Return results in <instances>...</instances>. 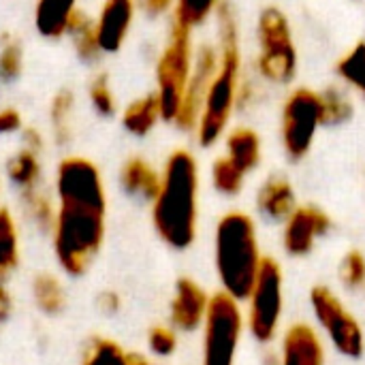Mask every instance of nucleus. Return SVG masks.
I'll use <instances>...</instances> for the list:
<instances>
[{"instance_id":"9d476101","label":"nucleus","mask_w":365,"mask_h":365,"mask_svg":"<svg viewBox=\"0 0 365 365\" xmlns=\"http://www.w3.org/2000/svg\"><path fill=\"white\" fill-rule=\"evenodd\" d=\"M321 126V96L308 88L295 90L284 103L280 122V139L291 160H302L310 152Z\"/></svg>"},{"instance_id":"ea45409f","label":"nucleus","mask_w":365,"mask_h":365,"mask_svg":"<svg viewBox=\"0 0 365 365\" xmlns=\"http://www.w3.org/2000/svg\"><path fill=\"white\" fill-rule=\"evenodd\" d=\"M21 135V145L26 148H32L36 152H43L45 150V137L38 128L34 126H24V130L19 133Z\"/></svg>"},{"instance_id":"a19ab883","label":"nucleus","mask_w":365,"mask_h":365,"mask_svg":"<svg viewBox=\"0 0 365 365\" xmlns=\"http://www.w3.org/2000/svg\"><path fill=\"white\" fill-rule=\"evenodd\" d=\"M126 365H158V361L141 351H126Z\"/></svg>"},{"instance_id":"f3484780","label":"nucleus","mask_w":365,"mask_h":365,"mask_svg":"<svg viewBox=\"0 0 365 365\" xmlns=\"http://www.w3.org/2000/svg\"><path fill=\"white\" fill-rule=\"evenodd\" d=\"M30 302L43 317H60L68 306L64 276L56 272H38L30 280Z\"/></svg>"},{"instance_id":"473e14b6","label":"nucleus","mask_w":365,"mask_h":365,"mask_svg":"<svg viewBox=\"0 0 365 365\" xmlns=\"http://www.w3.org/2000/svg\"><path fill=\"white\" fill-rule=\"evenodd\" d=\"M88 98H90V105L96 111V115H101V118L115 115L118 103H115V94H113V88H111V81H109L107 73H96L90 79Z\"/></svg>"},{"instance_id":"79ce46f5","label":"nucleus","mask_w":365,"mask_h":365,"mask_svg":"<svg viewBox=\"0 0 365 365\" xmlns=\"http://www.w3.org/2000/svg\"><path fill=\"white\" fill-rule=\"evenodd\" d=\"M0 195H2V182H0Z\"/></svg>"},{"instance_id":"a878e982","label":"nucleus","mask_w":365,"mask_h":365,"mask_svg":"<svg viewBox=\"0 0 365 365\" xmlns=\"http://www.w3.org/2000/svg\"><path fill=\"white\" fill-rule=\"evenodd\" d=\"M75 111H77V98L75 92L68 88L58 90L49 101V126L53 141L58 145H66L73 139L75 128Z\"/></svg>"},{"instance_id":"e433bc0d","label":"nucleus","mask_w":365,"mask_h":365,"mask_svg":"<svg viewBox=\"0 0 365 365\" xmlns=\"http://www.w3.org/2000/svg\"><path fill=\"white\" fill-rule=\"evenodd\" d=\"M24 130L21 111L15 107H0V135H15Z\"/></svg>"},{"instance_id":"72a5a7b5","label":"nucleus","mask_w":365,"mask_h":365,"mask_svg":"<svg viewBox=\"0 0 365 365\" xmlns=\"http://www.w3.org/2000/svg\"><path fill=\"white\" fill-rule=\"evenodd\" d=\"M321 96L323 124H342L353 115V105L342 90H327Z\"/></svg>"},{"instance_id":"bb28decb","label":"nucleus","mask_w":365,"mask_h":365,"mask_svg":"<svg viewBox=\"0 0 365 365\" xmlns=\"http://www.w3.org/2000/svg\"><path fill=\"white\" fill-rule=\"evenodd\" d=\"M79 365H126V349L107 336H92L81 353Z\"/></svg>"},{"instance_id":"c9c22d12","label":"nucleus","mask_w":365,"mask_h":365,"mask_svg":"<svg viewBox=\"0 0 365 365\" xmlns=\"http://www.w3.org/2000/svg\"><path fill=\"white\" fill-rule=\"evenodd\" d=\"M122 306H124V299L122 295L115 291V289H105L96 295V310L105 317H115L122 312Z\"/></svg>"},{"instance_id":"7ed1b4c3","label":"nucleus","mask_w":365,"mask_h":365,"mask_svg":"<svg viewBox=\"0 0 365 365\" xmlns=\"http://www.w3.org/2000/svg\"><path fill=\"white\" fill-rule=\"evenodd\" d=\"M218 68L207 88L195 135L201 148L218 143L229 128L231 115L240 101V73L242 53L237 38V24L227 2H220L218 11Z\"/></svg>"},{"instance_id":"4be33fe9","label":"nucleus","mask_w":365,"mask_h":365,"mask_svg":"<svg viewBox=\"0 0 365 365\" xmlns=\"http://www.w3.org/2000/svg\"><path fill=\"white\" fill-rule=\"evenodd\" d=\"M257 207L269 220H287L293 214V210L297 207L293 186L284 178H278V175L269 178L259 188Z\"/></svg>"},{"instance_id":"f8f14e48","label":"nucleus","mask_w":365,"mask_h":365,"mask_svg":"<svg viewBox=\"0 0 365 365\" xmlns=\"http://www.w3.org/2000/svg\"><path fill=\"white\" fill-rule=\"evenodd\" d=\"M212 295L190 276H182L169 299V317L167 323L182 336L201 331L203 321L210 310Z\"/></svg>"},{"instance_id":"6e6552de","label":"nucleus","mask_w":365,"mask_h":365,"mask_svg":"<svg viewBox=\"0 0 365 365\" xmlns=\"http://www.w3.org/2000/svg\"><path fill=\"white\" fill-rule=\"evenodd\" d=\"M259 71L274 83H289L297 71V49L287 15L269 6L261 13L259 26Z\"/></svg>"},{"instance_id":"9b49d317","label":"nucleus","mask_w":365,"mask_h":365,"mask_svg":"<svg viewBox=\"0 0 365 365\" xmlns=\"http://www.w3.org/2000/svg\"><path fill=\"white\" fill-rule=\"evenodd\" d=\"M218 68V47L212 45H203L195 51V64H192V73L180 105V111L173 120V124L186 133H195V126L199 122V113L207 94V88L216 75Z\"/></svg>"},{"instance_id":"cd10ccee","label":"nucleus","mask_w":365,"mask_h":365,"mask_svg":"<svg viewBox=\"0 0 365 365\" xmlns=\"http://www.w3.org/2000/svg\"><path fill=\"white\" fill-rule=\"evenodd\" d=\"M220 2L222 0H175L173 2V24L195 30L218 11Z\"/></svg>"},{"instance_id":"0eeeda50","label":"nucleus","mask_w":365,"mask_h":365,"mask_svg":"<svg viewBox=\"0 0 365 365\" xmlns=\"http://www.w3.org/2000/svg\"><path fill=\"white\" fill-rule=\"evenodd\" d=\"M244 302L248 304L244 319L250 336L261 344L272 342L280 329L284 310V276L274 259H263L259 276Z\"/></svg>"},{"instance_id":"6ab92c4d","label":"nucleus","mask_w":365,"mask_h":365,"mask_svg":"<svg viewBox=\"0 0 365 365\" xmlns=\"http://www.w3.org/2000/svg\"><path fill=\"white\" fill-rule=\"evenodd\" d=\"M163 120L165 118H163V109H160V101H158L156 92L133 98L120 115L124 130L137 139L148 137Z\"/></svg>"},{"instance_id":"2eb2a0df","label":"nucleus","mask_w":365,"mask_h":365,"mask_svg":"<svg viewBox=\"0 0 365 365\" xmlns=\"http://www.w3.org/2000/svg\"><path fill=\"white\" fill-rule=\"evenodd\" d=\"M118 182L126 197L141 203H152L160 188V169L143 156H130L120 167Z\"/></svg>"},{"instance_id":"58836bf2","label":"nucleus","mask_w":365,"mask_h":365,"mask_svg":"<svg viewBox=\"0 0 365 365\" xmlns=\"http://www.w3.org/2000/svg\"><path fill=\"white\" fill-rule=\"evenodd\" d=\"M175 0H137V6L148 15V17H160L173 11Z\"/></svg>"},{"instance_id":"f704fd0d","label":"nucleus","mask_w":365,"mask_h":365,"mask_svg":"<svg viewBox=\"0 0 365 365\" xmlns=\"http://www.w3.org/2000/svg\"><path fill=\"white\" fill-rule=\"evenodd\" d=\"M340 276H342V282L346 284V289H351V291H359V289H364L365 257L359 252V250H351V252H346V257L342 259Z\"/></svg>"},{"instance_id":"20e7f679","label":"nucleus","mask_w":365,"mask_h":365,"mask_svg":"<svg viewBox=\"0 0 365 365\" xmlns=\"http://www.w3.org/2000/svg\"><path fill=\"white\" fill-rule=\"evenodd\" d=\"M263 259L255 220L244 212H227L214 231V269L220 291L244 302Z\"/></svg>"},{"instance_id":"412c9836","label":"nucleus","mask_w":365,"mask_h":365,"mask_svg":"<svg viewBox=\"0 0 365 365\" xmlns=\"http://www.w3.org/2000/svg\"><path fill=\"white\" fill-rule=\"evenodd\" d=\"M19 207L26 222L41 235H51L56 222V199L49 195L45 186H36L32 190L19 192Z\"/></svg>"},{"instance_id":"1a4fd4ad","label":"nucleus","mask_w":365,"mask_h":365,"mask_svg":"<svg viewBox=\"0 0 365 365\" xmlns=\"http://www.w3.org/2000/svg\"><path fill=\"white\" fill-rule=\"evenodd\" d=\"M310 308H312L317 323L325 331L327 340L334 344V349L340 355L351 357V359H357L364 355V329L331 289L314 287L310 291Z\"/></svg>"},{"instance_id":"39448f33","label":"nucleus","mask_w":365,"mask_h":365,"mask_svg":"<svg viewBox=\"0 0 365 365\" xmlns=\"http://www.w3.org/2000/svg\"><path fill=\"white\" fill-rule=\"evenodd\" d=\"M192 64H195L192 30L171 21L167 43L156 60V96L160 101L165 122H173L180 111L192 73Z\"/></svg>"},{"instance_id":"5701e85b","label":"nucleus","mask_w":365,"mask_h":365,"mask_svg":"<svg viewBox=\"0 0 365 365\" xmlns=\"http://www.w3.org/2000/svg\"><path fill=\"white\" fill-rule=\"evenodd\" d=\"M21 265V229L17 216L0 205V280H9Z\"/></svg>"},{"instance_id":"393cba45","label":"nucleus","mask_w":365,"mask_h":365,"mask_svg":"<svg viewBox=\"0 0 365 365\" xmlns=\"http://www.w3.org/2000/svg\"><path fill=\"white\" fill-rule=\"evenodd\" d=\"M66 36L73 41V47H75V53L81 62L86 64H94L98 62L105 53L98 45V36H96V24H94V17H90L86 11H77L68 24V30H66Z\"/></svg>"},{"instance_id":"f03ea898","label":"nucleus","mask_w":365,"mask_h":365,"mask_svg":"<svg viewBox=\"0 0 365 365\" xmlns=\"http://www.w3.org/2000/svg\"><path fill=\"white\" fill-rule=\"evenodd\" d=\"M199 186V163L192 152H171L160 169V188L150 203V220L156 237L175 252H184L197 242Z\"/></svg>"},{"instance_id":"aec40b11","label":"nucleus","mask_w":365,"mask_h":365,"mask_svg":"<svg viewBox=\"0 0 365 365\" xmlns=\"http://www.w3.org/2000/svg\"><path fill=\"white\" fill-rule=\"evenodd\" d=\"M43 152H36L32 148L21 145L9 160L4 167L6 180L11 182V186L19 192L32 190L36 186H43V160H41Z\"/></svg>"},{"instance_id":"423d86ee","label":"nucleus","mask_w":365,"mask_h":365,"mask_svg":"<svg viewBox=\"0 0 365 365\" xmlns=\"http://www.w3.org/2000/svg\"><path fill=\"white\" fill-rule=\"evenodd\" d=\"M242 302L218 291L201 327V365H235L246 329Z\"/></svg>"},{"instance_id":"b1692460","label":"nucleus","mask_w":365,"mask_h":365,"mask_svg":"<svg viewBox=\"0 0 365 365\" xmlns=\"http://www.w3.org/2000/svg\"><path fill=\"white\" fill-rule=\"evenodd\" d=\"M225 156L248 175L261 163V139H259V135L246 126L233 128L225 137Z\"/></svg>"},{"instance_id":"f257e3e1","label":"nucleus","mask_w":365,"mask_h":365,"mask_svg":"<svg viewBox=\"0 0 365 365\" xmlns=\"http://www.w3.org/2000/svg\"><path fill=\"white\" fill-rule=\"evenodd\" d=\"M56 222L51 252L64 278H83L107 235V188L101 169L86 156H64L53 178Z\"/></svg>"},{"instance_id":"c756f323","label":"nucleus","mask_w":365,"mask_h":365,"mask_svg":"<svg viewBox=\"0 0 365 365\" xmlns=\"http://www.w3.org/2000/svg\"><path fill=\"white\" fill-rule=\"evenodd\" d=\"M180 349V334L169 325L160 323L148 329L145 334V353L152 355L156 361L171 359Z\"/></svg>"},{"instance_id":"ddd939ff","label":"nucleus","mask_w":365,"mask_h":365,"mask_svg":"<svg viewBox=\"0 0 365 365\" xmlns=\"http://www.w3.org/2000/svg\"><path fill=\"white\" fill-rule=\"evenodd\" d=\"M331 220L325 212L312 205L295 207L293 214L284 220L282 244L291 257H306L312 252L314 244L329 231Z\"/></svg>"},{"instance_id":"7c9ffc66","label":"nucleus","mask_w":365,"mask_h":365,"mask_svg":"<svg viewBox=\"0 0 365 365\" xmlns=\"http://www.w3.org/2000/svg\"><path fill=\"white\" fill-rule=\"evenodd\" d=\"M338 75L351 90L365 96V41L357 43L338 62Z\"/></svg>"},{"instance_id":"a211bd4d","label":"nucleus","mask_w":365,"mask_h":365,"mask_svg":"<svg viewBox=\"0 0 365 365\" xmlns=\"http://www.w3.org/2000/svg\"><path fill=\"white\" fill-rule=\"evenodd\" d=\"M77 11V0H36L32 21L43 38L60 41L66 36L68 24Z\"/></svg>"},{"instance_id":"c85d7f7f","label":"nucleus","mask_w":365,"mask_h":365,"mask_svg":"<svg viewBox=\"0 0 365 365\" xmlns=\"http://www.w3.org/2000/svg\"><path fill=\"white\" fill-rule=\"evenodd\" d=\"M210 175H212V186L222 197H237L246 182V173L237 165H233L225 154L212 163Z\"/></svg>"},{"instance_id":"dca6fc26","label":"nucleus","mask_w":365,"mask_h":365,"mask_svg":"<svg viewBox=\"0 0 365 365\" xmlns=\"http://www.w3.org/2000/svg\"><path fill=\"white\" fill-rule=\"evenodd\" d=\"M282 365H325L323 342L310 325L297 323L284 334Z\"/></svg>"},{"instance_id":"4c0bfd02","label":"nucleus","mask_w":365,"mask_h":365,"mask_svg":"<svg viewBox=\"0 0 365 365\" xmlns=\"http://www.w3.org/2000/svg\"><path fill=\"white\" fill-rule=\"evenodd\" d=\"M15 312V297L6 284V280H0V325L9 323Z\"/></svg>"},{"instance_id":"2f4dec72","label":"nucleus","mask_w":365,"mask_h":365,"mask_svg":"<svg viewBox=\"0 0 365 365\" xmlns=\"http://www.w3.org/2000/svg\"><path fill=\"white\" fill-rule=\"evenodd\" d=\"M24 71V47L21 41L2 34L0 38V83H13Z\"/></svg>"},{"instance_id":"4468645a","label":"nucleus","mask_w":365,"mask_h":365,"mask_svg":"<svg viewBox=\"0 0 365 365\" xmlns=\"http://www.w3.org/2000/svg\"><path fill=\"white\" fill-rule=\"evenodd\" d=\"M137 0H105L94 17L96 36L103 53H118L133 28L137 15Z\"/></svg>"}]
</instances>
